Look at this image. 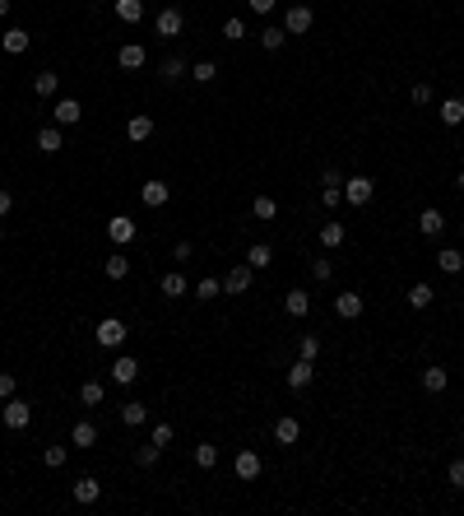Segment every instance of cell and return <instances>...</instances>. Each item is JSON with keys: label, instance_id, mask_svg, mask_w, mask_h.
<instances>
[{"label": "cell", "instance_id": "cell-1", "mask_svg": "<svg viewBox=\"0 0 464 516\" xmlns=\"http://www.w3.org/2000/svg\"><path fill=\"white\" fill-rule=\"evenodd\" d=\"M371 196H376V182H371V177H362V172L343 182V200H348V205H371Z\"/></svg>", "mask_w": 464, "mask_h": 516}, {"label": "cell", "instance_id": "cell-2", "mask_svg": "<svg viewBox=\"0 0 464 516\" xmlns=\"http://www.w3.org/2000/svg\"><path fill=\"white\" fill-rule=\"evenodd\" d=\"M93 340L102 344V349H121V344H125V321H121V316L98 321V335H93Z\"/></svg>", "mask_w": 464, "mask_h": 516}, {"label": "cell", "instance_id": "cell-3", "mask_svg": "<svg viewBox=\"0 0 464 516\" xmlns=\"http://www.w3.org/2000/svg\"><path fill=\"white\" fill-rule=\"evenodd\" d=\"M311 24H316V10H311V5H293V10L283 15V33H288V37H302Z\"/></svg>", "mask_w": 464, "mask_h": 516}, {"label": "cell", "instance_id": "cell-4", "mask_svg": "<svg viewBox=\"0 0 464 516\" xmlns=\"http://www.w3.org/2000/svg\"><path fill=\"white\" fill-rule=\"evenodd\" d=\"M0 419H5V428L10 433H19V428H28V419H33V405H24V400H5V409H0Z\"/></svg>", "mask_w": 464, "mask_h": 516}, {"label": "cell", "instance_id": "cell-5", "mask_svg": "<svg viewBox=\"0 0 464 516\" xmlns=\"http://www.w3.org/2000/svg\"><path fill=\"white\" fill-rule=\"evenodd\" d=\"M283 381H288V391H307L311 381H316V368H311V359H297L293 368H288V377H283Z\"/></svg>", "mask_w": 464, "mask_h": 516}, {"label": "cell", "instance_id": "cell-6", "mask_svg": "<svg viewBox=\"0 0 464 516\" xmlns=\"http://www.w3.org/2000/svg\"><path fill=\"white\" fill-rule=\"evenodd\" d=\"M362 307H367V302H362V293H348V289L334 298V316H339V321H357V316H362Z\"/></svg>", "mask_w": 464, "mask_h": 516}, {"label": "cell", "instance_id": "cell-7", "mask_svg": "<svg viewBox=\"0 0 464 516\" xmlns=\"http://www.w3.org/2000/svg\"><path fill=\"white\" fill-rule=\"evenodd\" d=\"M135 219H130V214H116V219H107V237L111 242H116V247H125V242H135Z\"/></svg>", "mask_w": 464, "mask_h": 516}, {"label": "cell", "instance_id": "cell-8", "mask_svg": "<svg viewBox=\"0 0 464 516\" xmlns=\"http://www.w3.org/2000/svg\"><path fill=\"white\" fill-rule=\"evenodd\" d=\"M70 498H75L79 507H93V502L102 498V484H98V479H89V474H84V479H75V488H70Z\"/></svg>", "mask_w": 464, "mask_h": 516}, {"label": "cell", "instance_id": "cell-9", "mask_svg": "<svg viewBox=\"0 0 464 516\" xmlns=\"http://www.w3.org/2000/svg\"><path fill=\"white\" fill-rule=\"evenodd\" d=\"M297 438H302V423H297L293 414H283V419L274 423V442H278V447H293Z\"/></svg>", "mask_w": 464, "mask_h": 516}, {"label": "cell", "instance_id": "cell-10", "mask_svg": "<svg viewBox=\"0 0 464 516\" xmlns=\"http://www.w3.org/2000/svg\"><path fill=\"white\" fill-rule=\"evenodd\" d=\"M168 182H144V187H139V200L149 205V209H163V205H168Z\"/></svg>", "mask_w": 464, "mask_h": 516}, {"label": "cell", "instance_id": "cell-11", "mask_svg": "<svg viewBox=\"0 0 464 516\" xmlns=\"http://www.w3.org/2000/svg\"><path fill=\"white\" fill-rule=\"evenodd\" d=\"M251 289V266H232L223 275V293H247Z\"/></svg>", "mask_w": 464, "mask_h": 516}, {"label": "cell", "instance_id": "cell-12", "mask_svg": "<svg viewBox=\"0 0 464 516\" xmlns=\"http://www.w3.org/2000/svg\"><path fill=\"white\" fill-rule=\"evenodd\" d=\"M135 377H139V363L130 359V354H121V359L111 363V381H116V386H130Z\"/></svg>", "mask_w": 464, "mask_h": 516}, {"label": "cell", "instance_id": "cell-13", "mask_svg": "<svg viewBox=\"0 0 464 516\" xmlns=\"http://www.w3.org/2000/svg\"><path fill=\"white\" fill-rule=\"evenodd\" d=\"M232 470H237V479H256L260 474V452H237Z\"/></svg>", "mask_w": 464, "mask_h": 516}, {"label": "cell", "instance_id": "cell-14", "mask_svg": "<svg viewBox=\"0 0 464 516\" xmlns=\"http://www.w3.org/2000/svg\"><path fill=\"white\" fill-rule=\"evenodd\" d=\"M116 61H121V70H139V65L149 61V51L139 47V42H125V47L116 51Z\"/></svg>", "mask_w": 464, "mask_h": 516}, {"label": "cell", "instance_id": "cell-15", "mask_svg": "<svg viewBox=\"0 0 464 516\" xmlns=\"http://www.w3.org/2000/svg\"><path fill=\"white\" fill-rule=\"evenodd\" d=\"M441 228H446V214H441V209H422V214H418V233L422 237H436Z\"/></svg>", "mask_w": 464, "mask_h": 516}, {"label": "cell", "instance_id": "cell-16", "mask_svg": "<svg viewBox=\"0 0 464 516\" xmlns=\"http://www.w3.org/2000/svg\"><path fill=\"white\" fill-rule=\"evenodd\" d=\"M28 42H33V37H28L24 28H5V33H0V47L10 51V56H19V51H28Z\"/></svg>", "mask_w": 464, "mask_h": 516}, {"label": "cell", "instance_id": "cell-17", "mask_svg": "<svg viewBox=\"0 0 464 516\" xmlns=\"http://www.w3.org/2000/svg\"><path fill=\"white\" fill-rule=\"evenodd\" d=\"M181 10H158V37H177L181 33Z\"/></svg>", "mask_w": 464, "mask_h": 516}, {"label": "cell", "instance_id": "cell-18", "mask_svg": "<svg viewBox=\"0 0 464 516\" xmlns=\"http://www.w3.org/2000/svg\"><path fill=\"white\" fill-rule=\"evenodd\" d=\"M436 270H441V275H460V270H464V256H460L455 247H441V251H436Z\"/></svg>", "mask_w": 464, "mask_h": 516}, {"label": "cell", "instance_id": "cell-19", "mask_svg": "<svg viewBox=\"0 0 464 516\" xmlns=\"http://www.w3.org/2000/svg\"><path fill=\"white\" fill-rule=\"evenodd\" d=\"M283 312H288V316H307V312H311L307 289H293V293H283Z\"/></svg>", "mask_w": 464, "mask_h": 516}, {"label": "cell", "instance_id": "cell-20", "mask_svg": "<svg viewBox=\"0 0 464 516\" xmlns=\"http://www.w3.org/2000/svg\"><path fill=\"white\" fill-rule=\"evenodd\" d=\"M56 121H61V126L84 121V108H79V98H61V103H56Z\"/></svg>", "mask_w": 464, "mask_h": 516}, {"label": "cell", "instance_id": "cell-21", "mask_svg": "<svg viewBox=\"0 0 464 516\" xmlns=\"http://www.w3.org/2000/svg\"><path fill=\"white\" fill-rule=\"evenodd\" d=\"M61 144H65L61 126H42V130H37V149H42V154H56Z\"/></svg>", "mask_w": 464, "mask_h": 516}, {"label": "cell", "instance_id": "cell-22", "mask_svg": "<svg viewBox=\"0 0 464 516\" xmlns=\"http://www.w3.org/2000/svg\"><path fill=\"white\" fill-rule=\"evenodd\" d=\"M446 386H450L446 368H427V372H422V391H427V395H441Z\"/></svg>", "mask_w": 464, "mask_h": 516}, {"label": "cell", "instance_id": "cell-23", "mask_svg": "<svg viewBox=\"0 0 464 516\" xmlns=\"http://www.w3.org/2000/svg\"><path fill=\"white\" fill-rule=\"evenodd\" d=\"M158 289H163V298H181L186 289H190V284H186L181 270H172V275H163V280H158Z\"/></svg>", "mask_w": 464, "mask_h": 516}, {"label": "cell", "instance_id": "cell-24", "mask_svg": "<svg viewBox=\"0 0 464 516\" xmlns=\"http://www.w3.org/2000/svg\"><path fill=\"white\" fill-rule=\"evenodd\" d=\"M116 19L121 24H139L144 19V0H116Z\"/></svg>", "mask_w": 464, "mask_h": 516}, {"label": "cell", "instance_id": "cell-25", "mask_svg": "<svg viewBox=\"0 0 464 516\" xmlns=\"http://www.w3.org/2000/svg\"><path fill=\"white\" fill-rule=\"evenodd\" d=\"M70 442H75V447H93V442H98V428H93L89 419H79L75 428H70Z\"/></svg>", "mask_w": 464, "mask_h": 516}, {"label": "cell", "instance_id": "cell-26", "mask_svg": "<svg viewBox=\"0 0 464 516\" xmlns=\"http://www.w3.org/2000/svg\"><path fill=\"white\" fill-rule=\"evenodd\" d=\"M125 135H130V140H149V135H154V117H130V126H125Z\"/></svg>", "mask_w": 464, "mask_h": 516}, {"label": "cell", "instance_id": "cell-27", "mask_svg": "<svg viewBox=\"0 0 464 516\" xmlns=\"http://www.w3.org/2000/svg\"><path fill=\"white\" fill-rule=\"evenodd\" d=\"M432 284H413V289H409V307H413V312H422V307H432Z\"/></svg>", "mask_w": 464, "mask_h": 516}, {"label": "cell", "instance_id": "cell-28", "mask_svg": "<svg viewBox=\"0 0 464 516\" xmlns=\"http://www.w3.org/2000/svg\"><path fill=\"white\" fill-rule=\"evenodd\" d=\"M283 42H288V33H283V28H274V24H265V28H260V47L265 51H278Z\"/></svg>", "mask_w": 464, "mask_h": 516}, {"label": "cell", "instance_id": "cell-29", "mask_svg": "<svg viewBox=\"0 0 464 516\" xmlns=\"http://www.w3.org/2000/svg\"><path fill=\"white\" fill-rule=\"evenodd\" d=\"M269 261H274V251L265 247V242H256V247L247 251V266H251V270H269Z\"/></svg>", "mask_w": 464, "mask_h": 516}, {"label": "cell", "instance_id": "cell-30", "mask_svg": "<svg viewBox=\"0 0 464 516\" xmlns=\"http://www.w3.org/2000/svg\"><path fill=\"white\" fill-rule=\"evenodd\" d=\"M441 121H446V126L464 121V98H446V103H441Z\"/></svg>", "mask_w": 464, "mask_h": 516}, {"label": "cell", "instance_id": "cell-31", "mask_svg": "<svg viewBox=\"0 0 464 516\" xmlns=\"http://www.w3.org/2000/svg\"><path fill=\"white\" fill-rule=\"evenodd\" d=\"M33 89H37V98H51L56 89H61V75H51V70H42V75L33 79Z\"/></svg>", "mask_w": 464, "mask_h": 516}, {"label": "cell", "instance_id": "cell-32", "mask_svg": "<svg viewBox=\"0 0 464 516\" xmlns=\"http://www.w3.org/2000/svg\"><path fill=\"white\" fill-rule=\"evenodd\" d=\"M107 280H125V275H130V261H125V251H116V256H107Z\"/></svg>", "mask_w": 464, "mask_h": 516}, {"label": "cell", "instance_id": "cell-33", "mask_svg": "<svg viewBox=\"0 0 464 516\" xmlns=\"http://www.w3.org/2000/svg\"><path fill=\"white\" fill-rule=\"evenodd\" d=\"M149 419V409L139 405V400H130V405H121V423H130V428H139V423Z\"/></svg>", "mask_w": 464, "mask_h": 516}, {"label": "cell", "instance_id": "cell-34", "mask_svg": "<svg viewBox=\"0 0 464 516\" xmlns=\"http://www.w3.org/2000/svg\"><path fill=\"white\" fill-rule=\"evenodd\" d=\"M251 214H256V219H274V214H278V200H274V196H256Z\"/></svg>", "mask_w": 464, "mask_h": 516}, {"label": "cell", "instance_id": "cell-35", "mask_svg": "<svg viewBox=\"0 0 464 516\" xmlns=\"http://www.w3.org/2000/svg\"><path fill=\"white\" fill-rule=\"evenodd\" d=\"M158 75L168 79V84H177V79L186 75V61H181V56H168V61H163V70H158Z\"/></svg>", "mask_w": 464, "mask_h": 516}, {"label": "cell", "instance_id": "cell-36", "mask_svg": "<svg viewBox=\"0 0 464 516\" xmlns=\"http://www.w3.org/2000/svg\"><path fill=\"white\" fill-rule=\"evenodd\" d=\"M195 465H200V470H214V465H218V447L200 442V447H195Z\"/></svg>", "mask_w": 464, "mask_h": 516}, {"label": "cell", "instance_id": "cell-37", "mask_svg": "<svg viewBox=\"0 0 464 516\" xmlns=\"http://www.w3.org/2000/svg\"><path fill=\"white\" fill-rule=\"evenodd\" d=\"M102 381H84V386H79V400H84V405H102Z\"/></svg>", "mask_w": 464, "mask_h": 516}, {"label": "cell", "instance_id": "cell-38", "mask_svg": "<svg viewBox=\"0 0 464 516\" xmlns=\"http://www.w3.org/2000/svg\"><path fill=\"white\" fill-rule=\"evenodd\" d=\"M190 75H195V84H214V79H218V65H214V61H195V70H190Z\"/></svg>", "mask_w": 464, "mask_h": 516}, {"label": "cell", "instance_id": "cell-39", "mask_svg": "<svg viewBox=\"0 0 464 516\" xmlns=\"http://www.w3.org/2000/svg\"><path fill=\"white\" fill-rule=\"evenodd\" d=\"M223 293V280H200L195 284V298H200V302H209V298H218Z\"/></svg>", "mask_w": 464, "mask_h": 516}, {"label": "cell", "instance_id": "cell-40", "mask_svg": "<svg viewBox=\"0 0 464 516\" xmlns=\"http://www.w3.org/2000/svg\"><path fill=\"white\" fill-rule=\"evenodd\" d=\"M321 242H325V247H343V223H325Z\"/></svg>", "mask_w": 464, "mask_h": 516}, {"label": "cell", "instance_id": "cell-41", "mask_svg": "<svg viewBox=\"0 0 464 516\" xmlns=\"http://www.w3.org/2000/svg\"><path fill=\"white\" fill-rule=\"evenodd\" d=\"M42 461H46V470H61L65 461H70V452H65V447H46V452H42Z\"/></svg>", "mask_w": 464, "mask_h": 516}, {"label": "cell", "instance_id": "cell-42", "mask_svg": "<svg viewBox=\"0 0 464 516\" xmlns=\"http://www.w3.org/2000/svg\"><path fill=\"white\" fill-rule=\"evenodd\" d=\"M316 354H321V340H316V335H302V344H297V359H311V363H316Z\"/></svg>", "mask_w": 464, "mask_h": 516}, {"label": "cell", "instance_id": "cell-43", "mask_svg": "<svg viewBox=\"0 0 464 516\" xmlns=\"http://www.w3.org/2000/svg\"><path fill=\"white\" fill-rule=\"evenodd\" d=\"M223 37H228V42H237V37H247V24H242L237 15H232V19H223Z\"/></svg>", "mask_w": 464, "mask_h": 516}, {"label": "cell", "instance_id": "cell-44", "mask_svg": "<svg viewBox=\"0 0 464 516\" xmlns=\"http://www.w3.org/2000/svg\"><path fill=\"white\" fill-rule=\"evenodd\" d=\"M158 452H163V447H158V442H149V447H139V452H135V461L149 470V465H158Z\"/></svg>", "mask_w": 464, "mask_h": 516}, {"label": "cell", "instance_id": "cell-45", "mask_svg": "<svg viewBox=\"0 0 464 516\" xmlns=\"http://www.w3.org/2000/svg\"><path fill=\"white\" fill-rule=\"evenodd\" d=\"M409 98H413V108H427V103H432V89H427V84H413Z\"/></svg>", "mask_w": 464, "mask_h": 516}, {"label": "cell", "instance_id": "cell-46", "mask_svg": "<svg viewBox=\"0 0 464 516\" xmlns=\"http://www.w3.org/2000/svg\"><path fill=\"white\" fill-rule=\"evenodd\" d=\"M149 442H158V447H168L172 442V423H154V438Z\"/></svg>", "mask_w": 464, "mask_h": 516}, {"label": "cell", "instance_id": "cell-47", "mask_svg": "<svg viewBox=\"0 0 464 516\" xmlns=\"http://www.w3.org/2000/svg\"><path fill=\"white\" fill-rule=\"evenodd\" d=\"M321 200L330 205V209H334V205H343V187H325V191H321Z\"/></svg>", "mask_w": 464, "mask_h": 516}, {"label": "cell", "instance_id": "cell-48", "mask_svg": "<svg viewBox=\"0 0 464 516\" xmlns=\"http://www.w3.org/2000/svg\"><path fill=\"white\" fill-rule=\"evenodd\" d=\"M15 386H19L15 372H0V400H10V395H15Z\"/></svg>", "mask_w": 464, "mask_h": 516}, {"label": "cell", "instance_id": "cell-49", "mask_svg": "<svg viewBox=\"0 0 464 516\" xmlns=\"http://www.w3.org/2000/svg\"><path fill=\"white\" fill-rule=\"evenodd\" d=\"M311 275H316V280H330V275H334V266H330V261H311Z\"/></svg>", "mask_w": 464, "mask_h": 516}, {"label": "cell", "instance_id": "cell-50", "mask_svg": "<svg viewBox=\"0 0 464 516\" xmlns=\"http://www.w3.org/2000/svg\"><path fill=\"white\" fill-rule=\"evenodd\" d=\"M446 474H450V484H455V488H464V461H450Z\"/></svg>", "mask_w": 464, "mask_h": 516}, {"label": "cell", "instance_id": "cell-51", "mask_svg": "<svg viewBox=\"0 0 464 516\" xmlns=\"http://www.w3.org/2000/svg\"><path fill=\"white\" fill-rule=\"evenodd\" d=\"M10 209H15V196H10V191L0 187V219H5V214H10Z\"/></svg>", "mask_w": 464, "mask_h": 516}, {"label": "cell", "instance_id": "cell-52", "mask_svg": "<svg viewBox=\"0 0 464 516\" xmlns=\"http://www.w3.org/2000/svg\"><path fill=\"white\" fill-rule=\"evenodd\" d=\"M247 5H251V10H256V15H269V10H274L278 0H247Z\"/></svg>", "mask_w": 464, "mask_h": 516}, {"label": "cell", "instance_id": "cell-53", "mask_svg": "<svg viewBox=\"0 0 464 516\" xmlns=\"http://www.w3.org/2000/svg\"><path fill=\"white\" fill-rule=\"evenodd\" d=\"M325 187H343V177H339V168H325V177H321Z\"/></svg>", "mask_w": 464, "mask_h": 516}, {"label": "cell", "instance_id": "cell-54", "mask_svg": "<svg viewBox=\"0 0 464 516\" xmlns=\"http://www.w3.org/2000/svg\"><path fill=\"white\" fill-rule=\"evenodd\" d=\"M5 15H10V0H0V19H5Z\"/></svg>", "mask_w": 464, "mask_h": 516}, {"label": "cell", "instance_id": "cell-55", "mask_svg": "<svg viewBox=\"0 0 464 516\" xmlns=\"http://www.w3.org/2000/svg\"><path fill=\"white\" fill-rule=\"evenodd\" d=\"M455 191H464V172H460V177H455Z\"/></svg>", "mask_w": 464, "mask_h": 516}, {"label": "cell", "instance_id": "cell-56", "mask_svg": "<svg viewBox=\"0 0 464 516\" xmlns=\"http://www.w3.org/2000/svg\"><path fill=\"white\" fill-rule=\"evenodd\" d=\"M0 242H5V228H0Z\"/></svg>", "mask_w": 464, "mask_h": 516}]
</instances>
